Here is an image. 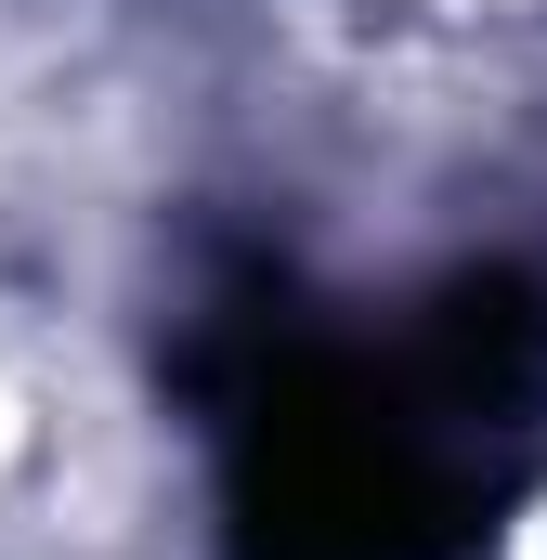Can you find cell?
I'll return each mask as SVG.
<instances>
[{"instance_id": "1", "label": "cell", "mask_w": 547, "mask_h": 560, "mask_svg": "<svg viewBox=\"0 0 547 560\" xmlns=\"http://www.w3.org/2000/svg\"><path fill=\"white\" fill-rule=\"evenodd\" d=\"M209 392L235 443V560H456L482 535V430H456L405 365L248 313Z\"/></svg>"}]
</instances>
